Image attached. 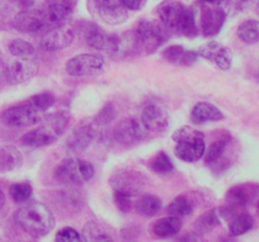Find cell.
<instances>
[{
	"label": "cell",
	"mask_w": 259,
	"mask_h": 242,
	"mask_svg": "<svg viewBox=\"0 0 259 242\" xmlns=\"http://www.w3.org/2000/svg\"><path fill=\"white\" fill-rule=\"evenodd\" d=\"M18 224L34 238L46 236L55 228V217L45 204L39 202H29L20 207L14 214Z\"/></svg>",
	"instance_id": "obj_1"
},
{
	"label": "cell",
	"mask_w": 259,
	"mask_h": 242,
	"mask_svg": "<svg viewBox=\"0 0 259 242\" xmlns=\"http://www.w3.org/2000/svg\"><path fill=\"white\" fill-rule=\"evenodd\" d=\"M68 126V117L65 113H55L43 120L34 130L24 134L20 138V144L28 148H40L57 140Z\"/></svg>",
	"instance_id": "obj_2"
},
{
	"label": "cell",
	"mask_w": 259,
	"mask_h": 242,
	"mask_svg": "<svg viewBox=\"0 0 259 242\" xmlns=\"http://www.w3.org/2000/svg\"><path fill=\"white\" fill-rule=\"evenodd\" d=\"M172 139L176 141L175 154L185 163H195L204 156L206 146L204 134L201 131L191 126H182L175 131Z\"/></svg>",
	"instance_id": "obj_3"
},
{
	"label": "cell",
	"mask_w": 259,
	"mask_h": 242,
	"mask_svg": "<svg viewBox=\"0 0 259 242\" xmlns=\"http://www.w3.org/2000/svg\"><path fill=\"white\" fill-rule=\"evenodd\" d=\"M95 174L93 164L89 161L77 158L65 159L57 165L55 170V176L58 182L66 184H80L88 183Z\"/></svg>",
	"instance_id": "obj_4"
},
{
	"label": "cell",
	"mask_w": 259,
	"mask_h": 242,
	"mask_svg": "<svg viewBox=\"0 0 259 242\" xmlns=\"http://www.w3.org/2000/svg\"><path fill=\"white\" fill-rule=\"evenodd\" d=\"M142 124L152 133H162L169 125V111L159 98H149L142 107Z\"/></svg>",
	"instance_id": "obj_5"
},
{
	"label": "cell",
	"mask_w": 259,
	"mask_h": 242,
	"mask_svg": "<svg viewBox=\"0 0 259 242\" xmlns=\"http://www.w3.org/2000/svg\"><path fill=\"white\" fill-rule=\"evenodd\" d=\"M167 32L168 29L162 25V23L159 24L152 20H142L133 29V37L138 49L144 48L147 50H154L166 42Z\"/></svg>",
	"instance_id": "obj_6"
},
{
	"label": "cell",
	"mask_w": 259,
	"mask_h": 242,
	"mask_svg": "<svg viewBox=\"0 0 259 242\" xmlns=\"http://www.w3.org/2000/svg\"><path fill=\"white\" fill-rule=\"evenodd\" d=\"M227 12L220 5L201 3L197 27L204 37H214L222 30L227 20Z\"/></svg>",
	"instance_id": "obj_7"
},
{
	"label": "cell",
	"mask_w": 259,
	"mask_h": 242,
	"mask_svg": "<svg viewBox=\"0 0 259 242\" xmlns=\"http://www.w3.org/2000/svg\"><path fill=\"white\" fill-rule=\"evenodd\" d=\"M42 116L43 113L35 110L27 100V102L12 106L3 111L0 120L9 128H24V126L37 124L38 121L42 120Z\"/></svg>",
	"instance_id": "obj_8"
},
{
	"label": "cell",
	"mask_w": 259,
	"mask_h": 242,
	"mask_svg": "<svg viewBox=\"0 0 259 242\" xmlns=\"http://www.w3.org/2000/svg\"><path fill=\"white\" fill-rule=\"evenodd\" d=\"M89 7L108 24H120L129 17V9L123 0H89Z\"/></svg>",
	"instance_id": "obj_9"
},
{
	"label": "cell",
	"mask_w": 259,
	"mask_h": 242,
	"mask_svg": "<svg viewBox=\"0 0 259 242\" xmlns=\"http://www.w3.org/2000/svg\"><path fill=\"white\" fill-rule=\"evenodd\" d=\"M103 57L98 54H88V53L75 55L66 63V71L68 75L73 77L94 75L103 70Z\"/></svg>",
	"instance_id": "obj_10"
},
{
	"label": "cell",
	"mask_w": 259,
	"mask_h": 242,
	"mask_svg": "<svg viewBox=\"0 0 259 242\" xmlns=\"http://www.w3.org/2000/svg\"><path fill=\"white\" fill-rule=\"evenodd\" d=\"M38 72V66L32 58H18L5 66V80L10 85H19L32 80Z\"/></svg>",
	"instance_id": "obj_11"
},
{
	"label": "cell",
	"mask_w": 259,
	"mask_h": 242,
	"mask_svg": "<svg viewBox=\"0 0 259 242\" xmlns=\"http://www.w3.org/2000/svg\"><path fill=\"white\" fill-rule=\"evenodd\" d=\"M200 57L205 58V59L210 60L214 65L222 70L228 71L232 67L233 62V54L230 48L224 45L223 43L215 42V40H210V42L204 43L201 47L197 50Z\"/></svg>",
	"instance_id": "obj_12"
},
{
	"label": "cell",
	"mask_w": 259,
	"mask_h": 242,
	"mask_svg": "<svg viewBox=\"0 0 259 242\" xmlns=\"http://www.w3.org/2000/svg\"><path fill=\"white\" fill-rule=\"evenodd\" d=\"M147 134H148V130L144 128L142 121H138L137 118H128V120L121 121L116 126L114 131V138L118 143L131 145V144L143 140Z\"/></svg>",
	"instance_id": "obj_13"
},
{
	"label": "cell",
	"mask_w": 259,
	"mask_h": 242,
	"mask_svg": "<svg viewBox=\"0 0 259 242\" xmlns=\"http://www.w3.org/2000/svg\"><path fill=\"white\" fill-rule=\"evenodd\" d=\"M40 13L45 18L48 29H52V28L67 25L72 19L73 9L56 2V0H50L47 4L40 8Z\"/></svg>",
	"instance_id": "obj_14"
},
{
	"label": "cell",
	"mask_w": 259,
	"mask_h": 242,
	"mask_svg": "<svg viewBox=\"0 0 259 242\" xmlns=\"http://www.w3.org/2000/svg\"><path fill=\"white\" fill-rule=\"evenodd\" d=\"M14 28L19 32L35 34V33H45L48 30L45 22L40 8L32 10H22L14 19Z\"/></svg>",
	"instance_id": "obj_15"
},
{
	"label": "cell",
	"mask_w": 259,
	"mask_h": 242,
	"mask_svg": "<svg viewBox=\"0 0 259 242\" xmlns=\"http://www.w3.org/2000/svg\"><path fill=\"white\" fill-rule=\"evenodd\" d=\"M259 197V186L254 183H243L230 188L227 193V202L234 208L250 206Z\"/></svg>",
	"instance_id": "obj_16"
},
{
	"label": "cell",
	"mask_w": 259,
	"mask_h": 242,
	"mask_svg": "<svg viewBox=\"0 0 259 242\" xmlns=\"http://www.w3.org/2000/svg\"><path fill=\"white\" fill-rule=\"evenodd\" d=\"M73 40V30L67 25L52 28L42 33L40 47L46 50H60L68 47Z\"/></svg>",
	"instance_id": "obj_17"
},
{
	"label": "cell",
	"mask_w": 259,
	"mask_h": 242,
	"mask_svg": "<svg viewBox=\"0 0 259 242\" xmlns=\"http://www.w3.org/2000/svg\"><path fill=\"white\" fill-rule=\"evenodd\" d=\"M146 176L137 170L116 171L110 178V184L114 189H123L138 196L139 192L146 186Z\"/></svg>",
	"instance_id": "obj_18"
},
{
	"label": "cell",
	"mask_w": 259,
	"mask_h": 242,
	"mask_svg": "<svg viewBox=\"0 0 259 242\" xmlns=\"http://www.w3.org/2000/svg\"><path fill=\"white\" fill-rule=\"evenodd\" d=\"M86 43L91 48L108 53L118 52V38L109 35L96 24H90L85 32Z\"/></svg>",
	"instance_id": "obj_19"
},
{
	"label": "cell",
	"mask_w": 259,
	"mask_h": 242,
	"mask_svg": "<svg viewBox=\"0 0 259 242\" xmlns=\"http://www.w3.org/2000/svg\"><path fill=\"white\" fill-rule=\"evenodd\" d=\"M185 7L179 2H164L157 8V15L161 20L162 25L167 28L169 32H176L177 25H179L180 19L184 14Z\"/></svg>",
	"instance_id": "obj_20"
},
{
	"label": "cell",
	"mask_w": 259,
	"mask_h": 242,
	"mask_svg": "<svg viewBox=\"0 0 259 242\" xmlns=\"http://www.w3.org/2000/svg\"><path fill=\"white\" fill-rule=\"evenodd\" d=\"M98 131L95 130L93 125H82L71 134L70 138L67 139V143H66V148L72 153L82 151L90 145L94 139L98 138Z\"/></svg>",
	"instance_id": "obj_21"
},
{
	"label": "cell",
	"mask_w": 259,
	"mask_h": 242,
	"mask_svg": "<svg viewBox=\"0 0 259 242\" xmlns=\"http://www.w3.org/2000/svg\"><path fill=\"white\" fill-rule=\"evenodd\" d=\"M163 58L168 62L179 66H192L199 58L196 50H187L182 45L174 44L163 50Z\"/></svg>",
	"instance_id": "obj_22"
},
{
	"label": "cell",
	"mask_w": 259,
	"mask_h": 242,
	"mask_svg": "<svg viewBox=\"0 0 259 242\" xmlns=\"http://www.w3.org/2000/svg\"><path fill=\"white\" fill-rule=\"evenodd\" d=\"M23 164V155L14 145L0 148V173H10L19 169Z\"/></svg>",
	"instance_id": "obj_23"
},
{
	"label": "cell",
	"mask_w": 259,
	"mask_h": 242,
	"mask_svg": "<svg viewBox=\"0 0 259 242\" xmlns=\"http://www.w3.org/2000/svg\"><path fill=\"white\" fill-rule=\"evenodd\" d=\"M192 121L197 124L209 123V121H222L224 115L219 107L209 102H199L191 111Z\"/></svg>",
	"instance_id": "obj_24"
},
{
	"label": "cell",
	"mask_w": 259,
	"mask_h": 242,
	"mask_svg": "<svg viewBox=\"0 0 259 242\" xmlns=\"http://www.w3.org/2000/svg\"><path fill=\"white\" fill-rule=\"evenodd\" d=\"M182 222L179 217L167 216L164 218L158 219L153 226V233L161 238L174 237L181 231Z\"/></svg>",
	"instance_id": "obj_25"
},
{
	"label": "cell",
	"mask_w": 259,
	"mask_h": 242,
	"mask_svg": "<svg viewBox=\"0 0 259 242\" xmlns=\"http://www.w3.org/2000/svg\"><path fill=\"white\" fill-rule=\"evenodd\" d=\"M176 32L190 38L199 35L200 30L199 27H197L196 12H195L194 8H185L184 14L180 19L179 25H177Z\"/></svg>",
	"instance_id": "obj_26"
},
{
	"label": "cell",
	"mask_w": 259,
	"mask_h": 242,
	"mask_svg": "<svg viewBox=\"0 0 259 242\" xmlns=\"http://www.w3.org/2000/svg\"><path fill=\"white\" fill-rule=\"evenodd\" d=\"M137 211L144 217H153L161 211L162 201L153 194H144L137 199Z\"/></svg>",
	"instance_id": "obj_27"
},
{
	"label": "cell",
	"mask_w": 259,
	"mask_h": 242,
	"mask_svg": "<svg viewBox=\"0 0 259 242\" xmlns=\"http://www.w3.org/2000/svg\"><path fill=\"white\" fill-rule=\"evenodd\" d=\"M238 37L247 44L259 43V22L255 19H248L238 27Z\"/></svg>",
	"instance_id": "obj_28"
},
{
	"label": "cell",
	"mask_w": 259,
	"mask_h": 242,
	"mask_svg": "<svg viewBox=\"0 0 259 242\" xmlns=\"http://www.w3.org/2000/svg\"><path fill=\"white\" fill-rule=\"evenodd\" d=\"M192 211H194V204L185 196H177L166 208V213L168 216L179 217V218L189 216Z\"/></svg>",
	"instance_id": "obj_29"
},
{
	"label": "cell",
	"mask_w": 259,
	"mask_h": 242,
	"mask_svg": "<svg viewBox=\"0 0 259 242\" xmlns=\"http://www.w3.org/2000/svg\"><path fill=\"white\" fill-rule=\"evenodd\" d=\"M220 223H222V214H220L219 209H212V211L202 214L197 219L195 223V231L196 233H206L219 226Z\"/></svg>",
	"instance_id": "obj_30"
},
{
	"label": "cell",
	"mask_w": 259,
	"mask_h": 242,
	"mask_svg": "<svg viewBox=\"0 0 259 242\" xmlns=\"http://www.w3.org/2000/svg\"><path fill=\"white\" fill-rule=\"evenodd\" d=\"M253 224H254V219L250 214L239 213L230 219L229 232L232 236H240L252 229Z\"/></svg>",
	"instance_id": "obj_31"
},
{
	"label": "cell",
	"mask_w": 259,
	"mask_h": 242,
	"mask_svg": "<svg viewBox=\"0 0 259 242\" xmlns=\"http://www.w3.org/2000/svg\"><path fill=\"white\" fill-rule=\"evenodd\" d=\"M229 143L230 136H223V138L215 140L214 143L209 146V149L205 150V161H206L207 164H214L217 163L218 160H220V158L224 155Z\"/></svg>",
	"instance_id": "obj_32"
},
{
	"label": "cell",
	"mask_w": 259,
	"mask_h": 242,
	"mask_svg": "<svg viewBox=\"0 0 259 242\" xmlns=\"http://www.w3.org/2000/svg\"><path fill=\"white\" fill-rule=\"evenodd\" d=\"M8 50L17 58H32L34 54V47L29 42L23 39H14L8 44Z\"/></svg>",
	"instance_id": "obj_33"
},
{
	"label": "cell",
	"mask_w": 259,
	"mask_h": 242,
	"mask_svg": "<svg viewBox=\"0 0 259 242\" xmlns=\"http://www.w3.org/2000/svg\"><path fill=\"white\" fill-rule=\"evenodd\" d=\"M137 194L132 193V192L123 191V189H114V202H115L116 207L120 209L124 213H128L132 211L134 203H136Z\"/></svg>",
	"instance_id": "obj_34"
},
{
	"label": "cell",
	"mask_w": 259,
	"mask_h": 242,
	"mask_svg": "<svg viewBox=\"0 0 259 242\" xmlns=\"http://www.w3.org/2000/svg\"><path fill=\"white\" fill-rule=\"evenodd\" d=\"M151 169L156 174H161V175H164V174H169L174 171L175 166L172 164L171 159L163 151H159L156 156L151 160Z\"/></svg>",
	"instance_id": "obj_35"
},
{
	"label": "cell",
	"mask_w": 259,
	"mask_h": 242,
	"mask_svg": "<svg viewBox=\"0 0 259 242\" xmlns=\"http://www.w3.org/2000/svg\"><path fill=\"white\" fill-rule=\"evenodd\" d=\"M115 116H116L115 107H114L113 103H108V105H105L103 108H101V111L99 112V115L96 116V118L94 120V123L91 124V125L95 128V130L98 131V134H100L101 129H103L104 126L109 125V124L115 118Z\"/></svg>",
	"instance_id": "obj_36"
},
{
	"label": "cell",
	"mask_w": 259,
	"mask_h": 242,
	"mask_svg": "<svg viewBox=\"0 0 259 242\" xmlns=\"http://www.w3.org/2000/svg\"><path fill=\"white\" fill-rule=\"evenodd\" d=\"M28 101L35 110L45 113L46 111L50 110L55 105L56 97L51 92H40L37 93V95H33Z\"/></svg>",
	"instance_id": "obj_37"
},
{
	"label": "cell",
	"mask_w": 259,
	"mask_h": 242,
	"mask_svg": "<svg viewBox=\"0 0 259 242\" xmlns=\"http://www.w3.org/2000/svg\"><path fill=\"white\" fill-rule=\"evenodd\" d=\"M9 192L15 203H24L32 197L33 188L29 183H17L10 187Z\"/></svg>",
	"instance_id": "obj_38"
},
{
	"label": "cell",
	"mask_w": 259,
	"mask_h": 242,
	"mask_svg": "<svg viewBox=\"0 0 259 242\" xmlns=\"http://www.w3.org/2000/svg\"><path fill=\"white\" fill-rule=\"evenodd\" d=\"M56 239L57 241H70V242H76L83 239V237L76 231L72 227H65V228L60 229V231L56 233Z\"/></svg>",
	"instance_id": "obj_39"
},
{
	"label": "cell",
	"mask_w": 259,
	"mask_h": 242,
	"mask_svg": "<svg viewBox=\"0 0 259 242\" xmlns=\"http://www.w3.org/2000/svg\"><path fill=\"white\" fill-rule=\"evenodd\" d=\"M252 2L253 0H222L220 7H222L228 14V12H232V13L242 12V10Z\"/></svg>",
	"instance_id": "obj_40"
},
{
	"label": "cell",
	"mask_w": 259,
	"mask_h": 242,
	"mask_svg": "<svg viewBox=\"0 0 259 242\" xmlns=\"http://www.w3.org/2000/svg\"><path fill=\"white\" fill-rule=\"evenodd\" d=\"M123 3L129 10L137 12V10L143 9L144 5H146V3H147V0H123Z\"/></svg>",
	"instance_id": "obj_41"
},
{
	"label": "cell",
	"mask_w": 259,
	"mask_h": 242,
	"mask_svg": "<svg viewBox=\"0 0 259 242\" xmlns=\"http://www.w3.org/2000/svg\"><path fill=\"white\" fill-rule=\"evenodd\" d=\"M19 2L20 8L22 10H32V9H38V8L42 7H37V0H18Z\"/></svg>",
	"instance_id": "obj_42"
},
{
	"label": "cell",
	"mask_w": 259,
	"mask_h": 242,
	"mask_svg": "<svg viewBox=\"0 0 259 242\" xmlns=\"http://www.w3.org/2000/svg\"><path fill=\"white\" fill-rule=\"evenodd\" d=\"M56 2L61 3V4L66 5V7L71 8V9H75L76 4H77V0H56Z\"/></svg>",
	"instance_id": "obj_43"
},
{
	"label": "cell",
	"mask_w": 259,
	"mask_h": 242,
	"mask_svg": "<svg viewBox=\"0 0 259 242\" xmlns=\"http://www.w3.org/2000/svg\"><path fill=\"white\" fill-rule=\"evenodd\" d=\"M4 80H5V65L2 60V58H0V85H2Z\"/></svg>",
	"instance_id": "obj_44"
},
{
	"label": "cell",
	"mask_w": 259,
	"mask_h": 242,
	"mask_svg": "<svg viewBox=\"0 0 259 242\" xmlns=\"http://www.w3.org/2000/svg\"><path fill=\"white\" fill-rule=\"evenodd\" d=\"M201 3H205V4L220 5V3H222V0H201Z\"/></svg>",
	"instance_id": "obj_45"
},
{
	"label": "cell",
	"mask_w": 259,
	"mask_h": 242,
	"mask_svg": "<svg viewBox=\"0 0 259 242\" xmlns=\"http://www.w3.org/2000/svg\"><path fill=\"white\" fill-rule=\"evenodd\" d=\"M4 204H5V196H4V193H3L2 189H0V211L3 209Z\"/></svg>",
	"instance_id": "obj_46"
},
{
	"label": "cell",
	"mask_w": 259,
	"mask_h": 242,
	"mask_svg": "<svg viewBox=\"0 0 259 242\" xmlns=\"http://www.w3.org/2000/svg\"><path fill=\"white\" fill-rule=\"evenodd\" d=\"M257 212H258V216H259V203H258V207H257Z\"/></svg>",
	"instance_id": "obj_47"
},
{
	"label": "cell",
	"mask_w": 259,
	"mask_h": 242,
	"mask_svg": "<svg viewBox=\"0 0 259 242\" xmlns=\"http://www.w3.org/2000/svg\"><path fill=\"white\" fill-rule=\"evenodd\" d=\"M257 10H258V14H259V3H258V5H257Z\"/></svg>",
	"instance_id": "obj_48"
}]
</instances>
